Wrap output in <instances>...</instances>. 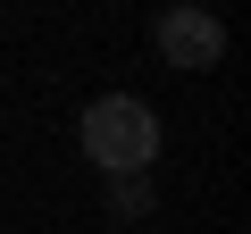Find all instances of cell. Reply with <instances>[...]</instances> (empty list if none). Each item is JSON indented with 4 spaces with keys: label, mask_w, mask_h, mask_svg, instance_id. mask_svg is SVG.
<instances>
[{
    "label": "cell",
    "mask_w": 251,
    "mask_h": 234,
    "mask_svg": "<svg viewBox=\"0 0 251 234\" xmlns=\"http://www.w3.org/2000/svg\"><path fill=\"white\" fill-rule=\"evenodd\" d=\"M84 151H92V167H109V176L151 167V159H159V117H151L134 92H109V100L84 109Z\"/></svg>",
    "instance_id": "obj_1"
},
{
    "label": "cell",
    "mask_w": 251,
    "mask_h": 234,
    "mask_svg": "<svg viewBox=\"0 0 251 234\" xmlns=\"http://www.w3.org/2000/svg\"><path fill=\"white\" fill-rule=\"evenodd\" d=\"M151 42H159V59H168V67H184V75H201V67H218V59H226V25H218V9H201V0L159 9Z\"/></svg>",
    "instance_id": "obj_2"
}]
</instances>
